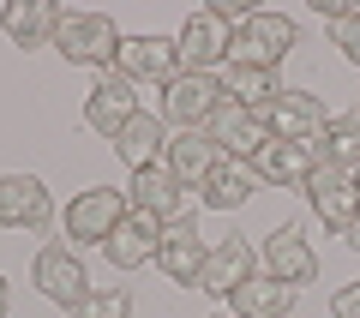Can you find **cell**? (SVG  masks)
<instances>
[{
    "instance_id": "e0dca14e",
    "label": "cell",
    "mask_w": 360,
    "mask_h": 318,
    "mask_svg": "<svg viewBox=\"0 0 360 318\" xmlns=\"http://www.w3.org/2000/svg\"><path fill=\"white\" fill-rule=\"evenodd\" d=\"M132 115H139V102H132V78H120V72H108L103 84L90 90V102H84L90 132H103V139H115Z\"/></svg>"
},
{
    "instance_id": "8992f818",
    "label": "cell",
    "mask_w": 360,
    "mask_h": 318,
    "mask_svg": "<svg viewBox=\"0 0 360 318\" xmlns=\"http://www.w3.org/2000/svg\"><path fill=\"white\" fill-rule=\"evenodd\" d=\"M307 192H312V210H319V222H324V229L348 234V229L360 222V180H354V174H342V168H330V163H324L319 174L307 180Z\"/></svg>"
},
{
    "instance_id": "4fadbf2b",
    "label": "cell",
    "mask_w": 360,
    "mask_h": 318,
    "mask_svg": "<svg viewBox=\"0 0 360 318\" xmlns=\"http://www.w3.org/2000/svg\"><path fill=\"white\" fill-rule=\"evenodd\" d=\"M319 168H324V144H288V139H270L264 151L252 156V174L276 180V186H307Z\"/></svg>"
},
{
    "instance_id": "484cf974",
    "label": "cell",
    "mask_w": 360,
    "mask_h": 318,
    "mask_svg": "<svg viewBox=\"0 0 360 318\" xmlns=\"http://www.w3.org/2000/svg\"><path fill=\"white\" fill-rule=\"evenodd\" d=\"M132 312V294L127 288H108V294H84L72 306V318H127Z\"/></svg>"
},
{
    "instance_id": "6da1fadb",
    "label": "cell",
    "mask_w": 360,
    "mask_h": 318,
    "mask_svg": "<svg viewBox=\"0 0 360 318\" xmlns=\"http://www.w3.org/2000/svg\"><path fill=\"white\" fill-rule=\"evenodd\" d=\"M229 49H234V18L229 6H198L180 30V72H217L229 66Z\"/></svg>"
},
{
    "instance_id": "4dcf8cb0",
    "label": "cell",
    "mask_w": 360,
    "mask_h": 318,
    "mask_svg": "<svg viewBox=\"0 0 360 318\" xmlns=\"http://www.w3.org/2000/svg\"><path fill=\"white\" fill-rule=\"evenodd\" d=\"M210 318H229V312H210Z\"/></svg>"
},
{
    "instance_id": "2e32d148",
    "label": "cell",
    "mask_w": 360,
    "mask_h": 318,
    "mask_svg": "<svg viewBox=\"0 0 360 318\" xmlns=\"http://www.w3.org/2000/svg\"><path fill=\"white\" fill-rule=\"evenodd\" d=\"M0 222L6 229H42L49 222V186L37 174H0Z\"/></svg>"
},
{
    "instance_id": "ba28073f",
    "label": "cell",
    "mask_w": 360,
    "mask_h": 318,
    "mask_svg": "<svg viewBox=\"0 0 360 318\" xmlns=\"http://www.w3.org/2000/svg\"><path fill=\"white\" fill-rule=\"evenodd\" d=\"M156 265L168 270V282L198 288V276H205V265H210V246H205V234H198L193 217H174L162 229V253H156Z\"/></svg>"
},
{
    "instance_id": "7c38bea8",
    "label": "cell",
    "mask_w": 360,
    "mask_h": 318,
    "mask_svg": "<svg viewBox=\"0 0 360 318\" xmlns=\"http://www.w3.org/2000/svg\"><path fill=\"white\" fill-rule=\"evenodd\" d=\"M162 229H168V222L150 217V210H127V217H120V229L108 234L103 253L115 258V270H139V265H150V258L162 253Z\"/></svg>"
},
{
    "instance_id": "f1b7e54d",
    "label": "cell",
    "mask_w": 360,
    "mask_h": 318,
    "mask_svg": "<svg viewBox=\"0 0 360 318\" xmlns=\"http://www.w3.org/2000/svg\"><path fill=\"white\" fill-rule=\"evenodd\" d=\"M6 306H13V288H6V276H0V318H6Z\"/></svg>"
},
{
    "instance_id": "5bb4252c",
    "label": "cell",
    "mask_w": 360,
    "mask_h": 318,
    "mask_svg": "<svg viewBox=\"0 0 360 318\" xmlns=\"http://www.w3.org/2000/svg\"><path fill=\"white\" fill-rule=\"evenodd\" d=\"M205 132H210V144H217L222 156H234V163H252V156L270 144L264 115H246V108H234V102H222L217 115H210Z\"/></svg>"
},
{
    "instance_id": "30bf717a",
    "label": "cell",
    "mask_w": 360,
    "mask_h": 318,
    "mask_svg": "<svg viewBox=\"0 0 360 318\" xmlns=\"http://www.w3.org/2000/svg\"><path fill=\"white\" fill-rule=\"evenodd\" d=\"M115 72L120 78H150V84H174L180 78V42H168V37H127L120 42V61H115Z\"/></svg>"
},
{
    "instance_id": "5b68a950",
    "label": "cell",
    "mask_w": 360,
    "mask_h": 318,
    "mask_svg": "<svg viewBox=\"0 0 360 318\" xmlns=\"http://www.w3.org/2000/svg\"><path fill=\"white\" fill-rule=\"evenodd\" d=\"M264 132L270 139H288V144H324L330 115H324V102L307 96V90H283V96L264 108Z\"/></svg>"
},
{
    "instance_id": "1f68e13d",
    "label": "cell",
    "mask_w": 360,
    "mask_h": 318,
    "mask_svg": "<svg viewBox=\"0 0 360 318\" xmlns=\"http://www.w3.org/2000/svg\"><path fill=\"white\" fill-rule=\"evenodd\" d=\"M354 180H360V174H354Z\"/></svg>"
},
{
    "instance_id": "ac0fdd59",
    "label": "cell",
    "mask_w": 360,
    "mask_h": 318,
    "mask_svg": "<svg viewBox=\"0 0 360 318\" xmlns=\"http://www.w3.org/2000/svg\"><path fill=\"white\" fill-rule=\"evenodd\" d=\"M60 6L54 0H13L6 13H0V30L18 42V49H42V42H54V30H60Z\"/></svg>"
},
{
    "instance_id": "9c48e42d",
    "label": "cell",
    "mask_w": 360,
    "mask_h": 318,
    "mask_svg": "<svg viewBox=\"0 0 360 318\" xmlns=\"http://www.w3.org/2000/svg\"><path fill=\"white\" fill-rule=\"evenodd\" d=\"M252 276H258L252 241H246V234H222L217 253H210V265H205V276H198V288H205L210 300H234V288L252 282Z\"/></svg>"
},
{
    "instance_id": "9a60e30c",
    "label": "cell",
    "mask_w": 360,
    "mask_h": 318,
    "mask_svg": "<svg viewBox=\"0 0 360 318\" xmlns=\"http://www.w3.org/2000/svg\"><path fill=\"white\" fill-rule=\"evenodd\" d=\"M37 288L49 294L54 306H66V312H72V306L90 294L84 265H78V253H72V246H42V253H37Z\"/></svg>"
},
{
    "instance_id": "603a6c76",
    "label": "cell",
    "mask_w": 360,
    "mask_h": 318,
    "mask_svg": "<svg viewBox=\"0 0 360 318\" xmlns=\"http://www.w3.org/2000/svg\"><path fill=\"white\" fill-rule=\"evenodd\" d=\"M288 306H295V288L276 282V276H252V282L234 288V312L240 318H283Z\"/></svg>"
},
{
    "instance_id": "ffe728a7",
    "label": "cell",
    "mask_w": 360,
    "mask_h": 318,
    "mask_svg": "<svg viewBox=\"0 0 360 318\" xmlns=\"http://www.w3.org/2000/svg\"><path fill=\"white\" fill-rule=\"evenodd\" d=\"M180 186L186 180L174 174L168 163H150V168H132V210H150V217H174L180 210Z\"/></svg>"
},
{
    "instance_id": "8fae6325",
    "label": "cell",
    "mask_w": 360,
    "mask_h": 318,
    "mask_svg": "<svg viewBox=\"0 0 360 318\" xmlns=\"http://www.w3.org/2000/svg\"><path fill=\"white\" fill-rule=\"evenodd\" d=\"M264 276L288 282V288H300V282L319 276V258H312V241L300 222H283V229L264 241Z\"/></svg>"
},
{
    "instance_id": "d6986e66",
    "label": "cell",
    "mask_w": 360,
    "mask_h": 318,
    "mask_svg": "<svg viewBox=\"0 0 360 318\" xmlns=\"http://www.w3.org/2000/svg\"><path fill=\"white\" fill-rule=\"evenodd\" d=\"M217 90H222V96L234 102V108H246V115H264L270 102L283 96V84H276V72H264V66H240V61H229V66H222Z\"/></svg>"
},
{
    "instance_id": "3957f363",
    "label": "cell",
    "mask_w": 360,
    "mask_h": 318,
    "mask_svg": "<svg viewBox=\"0 0 360 318\" xmlns=\"http://www.w3.org/2000/svg\"><path fill=\"white\" fill-rule=\"evenodd\" d=\"M288 49H295V18H288V13H246L240 25H234V49H229V61L276 72V61H283Z\"/></svg>"
},
{
    "instance_id": "83f0119b",
    "label": "cell",
    "mask_w": 360,
    "mask_h": 318,
    "mask_svg": "<svg viewBox=\"0 0 360 318\" xmlns=\"http://www.w3.org/2000/svg\"><path fill=\"white\" fill-rule=\"evenodd\" d=\"M330 312H336V318H360V282H348V288H336Z\"/></svg>"
},
{
    "instance_id": "52a82bcc",
    "label": "cell",
    "mask_w": 360,
    "mask_h": 318,
    "mask_svg": "<svg viewBox=\"0 0 360 318\" xmlns=\"http://www.w3.org/2000/svg\"><path fill=\"white\" fill-rule=\"evenodd\" d=\"M217 78H205V72H180L174 84H162V120H174V127H186V132H205L210 127V115H217Z\"/></svg>"
},
{
    "instance_id": "4316f807",
    "label": "cell",
    "mask_w": 360,
    "mask_h": 318,
    "mask_svg": "<svg viewBox=\"0 0 360 318\" xmlns=\"http://www.w3.org/2000/svg\"><path fill=\"white\" fill-rule=\"evenodd\" d=\"M330 42L360 66V13H330Z\"/></svg>"
},
{
    "instance_id": "d4e9b609",
    "label": "cell",
    "mask_w": 360,
    "mask_h": 318,
    "mask_svg": "<svg viewBox=\"0 0 360 318\" xmlns=\"http://www.w3.org/2000/svg\"><path fill=\"white\" fill-rule=\"evenodd\" d=\"M324 163L342 168V174H360V108L330 115V132H324Z\"/></svg>"
},
{
    "instance_id": "7402d4cb",
    "label": "cell",
    "mask_w": 360,
    "mask_h": 318,
    "mask_svg": "<svg viewBox=\"0 0 360 318\" xmlns=\"http://www.w3.org/2000/svg\"><path fill=\"white\" fill-rule=\"evenodd\" d=\"M252 186H258V174H252V163H222L217 174L205 180V186H198V198L210 204V210H240L246 198H252Z\"/></svg>"
},
{
    "instance_id": "cb8c5ba5",
    "label": "cell",
    "mask_w": 360,
    "mask_h": 318,
    "mask_svg": "<svg viewBox=\"0 0 360 318\" xmlns=\"http://www.w3.org/2000/svg\"><path fill=\"white\" fill-rule=\"evenodd\" d=\"M115 151L127 156L132 168H150V163H162V115H132L127 127L115 132Z\"/></svg>"
},
{
    "instance_id": "44dd1931",
    "label": "cell",
    "mask_w": 360,
    "mask_h": 318,
    "mask_svg": "<svg viewBox=\"0 0 360 318\" xmlns=\"http://www.w3.org/2000/svg\"><path fill=\"white\" fill-rule=\"evenodd\" d=\"M222 163H229V156L210 144V132H180V139H168V168H174L180 180H198V186H205Z\"/></svg>"
},
{
    "instance_id": "f546056e",
    "label": "cell",
    "mask_w": 360,
    "mask_h": 318,
    "mask_svg": "<svg viewBox=\"0 0 360 318\" xmlns=\"http://www.w3.org/2000/svg\"><path fill=\"white\" fill-rule=\"evenodd\" d=\"M348 246H354V253H360V222H354V229H348Z\"/></svg>"
},
{
    "instance_id": "277c9868",
    "label": "cell",
    "mask_w": 360,
    "mask_h": 318,
    "mask_svg": "<svg viewBox=\"0 0 360 318\" xmlns=\"http://www.w3.org/2000/svg\"><path fill=\"white\" fill-rule=\"evenodd\" d=\"M127 210H132V204L120 198L115 186H90V192H78V198L66 204V217H60V222H66V241H72V246H90V241L108 246V234L120 229V217H127Z\"/></svg>"
},
{
    "instance_id": "7a4b0ae2",
    "label": "cell",
    "mask_w": 360,
    "mask_h": 318,
    "mask_svg": "<svg viewBox=\"0 0 360 318\" xmlns=\"http://www.w3.org/2000/svg\"><path fill=\"white\" fill-rule=\"evenodd\" d=\"M120 30L108 13H66L60 30H54V49L66 54L72 66H115L120 61Z\"/></svg>"
}]
</instances>
